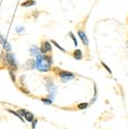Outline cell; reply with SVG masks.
Returning a JSON list of instances; mask_svg holds the SVG:
<instances>
[{"label":"cell","mask_w":128,"mask_h":129,"mask_svg":"<svg viewBox=\"0 0 128 129\" xmlns=\"http://www.w3.org/2000/svg\"><path fill=\"white\" fill-rule=\"evenodd\" d=\"M41 100H42V101L44 103V104H47V105H51V103H52L51 99H47V98H42V99H41Z\"/></svg>","instance_id":"9a60e30c"},{"label":"cell","mask_w":128,"mask_h":129,"mask_svg":"<svg viewBox=\"0 0 128 129\" xmlns=\"http://www.w3.org/2000/svg\"><path fill=\"white\" fill-rule=\"evenodd\" d=\"M51 57L46 54L40 53L36 56V69L41 72H47L51 70Z\"/></svg>","instance_id":"6da1fadb"},{"label":"cell","mask_w":128,"mask_h":129,"mask_svg":"<svg viewBox=\"0 0 128 129\" xmlns=\"http://www.w3.org/2000/svg\"><path fill=\"white\" fill-rule=\"evenodd\" d=\"M4 48H5V50H6V51H11V50H12V48H11V45L9 44L8 42H6L5 43H4Z\"/></svg>","instance_id":"5bb4252c"},{"label":"cell","mask_w":128,"mask_h":129,"mask_svg":"<svg viewBox=\"0 0 128 129\" xmlns=\"http://www.w3.org/2000/svg\"><path fill=\"white\" fill-rule=\"evenodd\" d=\"M100 63H101V65H102V66L104 67L105 69H107V71H108V73H109V74H112V70H111V69H109V67L107 66V64H106V63H105L104 61H103V60H101V61H100Z\"/></svg>","instance_id":"e0dca14e"},{"label":"cell","mask_w":128,"mask_h":129,"mask_svg":"<svg viewBox=\"0 0 128 129\" xmlns=\"http://www.w3.org/2000/svg\"><path fill=\"white\" fill-rule=\"evenodd\" d=\"M6 111H7V112H9V113H11V114L15 115V117H17L18 118L20 119V120L23 121V122H24V118H23V117H21V116H20V115L18 114V113H17V112H16V111H14V110H12V109H10V108H6Z\"/></svg>","instance_id":"30bf717a"},{"label":"cell","mask_w":128,"mask_h":129,"mask_svg":"<svg viewBox=\"0 0 128 129\" xmlns=\"http://www.w3.org/2000/svg\"><path fill=\"white\" fill-rule=\"evenodd\" d=\"M15 32H16L17 33H23V32H24V27H23V26L16 27V28H15Z\"/></svg>","instance_id":"ac0fdd59"},{"label":"cell","mask_w":128,"mask_h":129,"mask_svg":"<svg viewBox=\"0 0 128 129\" xmlns=\"http://www.w3.org/2000/svg\"><path fill=\"white\" fill-rule=\"evenodd\" d=\"M68 34H69V37H70V38L72 39V41L74 42V45L76 46V47H77V46H78V42H77V39H76V37H75V35H74V33H72V32H69Z\"/></svg>","instance_id":"4fadbf2b"},{"label":"cell","mask_w":128,"mask_h":129,"mask_svg":"<svg viewBox=\"0 0 128 129\" xmlns=\"http://www.w3.org/2000/svg\"><path fill=\"white\" fill-rule=\"evenodd\" d=\"M53 69L57 70L56 74L60 77L61 81H63V82H67V81H69V80H71V79H73L75 78V75L72 72L62 70V69H59V68H57V67H55Z\"/></svg>","instance_id":"7a4b0ae2"},{"label":"cell","mask_w":128,"mask_h":129,"mask_svg":"<svg viewBox=\"0 0 128 129\" xmlns=\"http://www.w3.org/2000/svg\"><path fill=\"white\" fill-rule=\"evenodd\" d=\"M8 71H9V75H10V77H11V79H12V81L15 84V83H16V79H15V72L11 71V70H8Z\"/></svg>","instance_id":"2e32d148"},{"label":"cell","mask_w":128,"mask_h":129,"mask_svg":"<svg viewBox=\"0 0 128 129\" xmlns=\"http://www.w3.org/2000/svg\"><path fill=\"white\" fill-rule=\"evenodd\" d=\"M78 35L79 37V39L81 40V42L83 43V45L85 47H89V39L87 37V34L86 33L82 30H78Z\"/></svg>","instance_id":"3957f363"},{"label":"cell","mask_w":128,"mask_h":129,"mask_svg":"<svg viewBox=\"0 0 128 129\" xmlns=\"http://www.w3.org/2000/svg\"><path fill=\"white\" fill-rule=\"evenodd\" d=\"M18 113V114L20 115V116H21V117H24V114H25V110H24V109H23V108H20V109H17V111H16Z\"/></svg>","instance_id":"d6986e66"},{"label":"cell","mask_w":128,"mask_h":129,"mask_svg":"<svg viewBox=\"0 0 128 129\" xmlns=\"http://www.w3.org/2000/svg\"><path fill=\"white\" fill-rule=\"evenodd\" d=\"M30 51H31V54L33 55V56H35V57L37 56V55L40 54V50H39V48L36 46V45H33V46L31 47Z\"/></svg>","instance_id":"9c48e42d"},{"label":"cell","mask_w":128,"mask_h":129,"mask_svg":"<svg viewBox=\"0 0 128 129\" xmlns=\"http://www.w3.org/2000/svg\"><path fill=\"white\" fill-rule=\"evenodd\" d=\"M24 117L26 121H28V122H32V121L34 119V115L30 111H26L25 112V114H24Z\"/></svg>","instance_id":"52a82bcc"},{"label":"cell","mask_w":128,"mask_h":129,"mask_svg":"<svg viewBox=\"0 0 128 129\" xmlns=\"http://www.w3.org/2000/svg\"><path fill=\"white\" fill-rule=\"evenodd\" d=\"M19 89L21 90L22 92H24V94H27V95H28V94H30V92H29V90H27L26 89H25V88H24V87H20V88H19Z\"/></svg>","instance_id":"ffe728a7"},{"label":"cell","mask_w":128,"mask_h":129,"mask_svg":"<svg viewBox=\"0 0 128 129\" xmlns=\"http://www.w3.org/2000/svg\"><path fill=\"white\" fill-rule=\"evenodd\" d=\"M127 44H128V42H127Z\"/></svg>","instance_id":"7402d4cb"},{"label":"cell","mask_w":128,"mask_h":129,"mask_svg":"<svg viewBox=\"0 0 128 129\" xmlns=\"http://www.w3.org/2000/svg\"><path fill=\"white\" fill-rule=\"evenodd\" d=\"M51 52L52 51V49H51V44L50 43V42H42V45H41V49H40V52L42 54H46L47 52Z\"/></svg>","instance_id":"277c9868"},{"label":"cell","mask_w":128,"mask_h":129,"mask_svg":"<svg viewBox=\"0 0 128 129\" xmlns=\"http://www.w3.org/2000/svg\"><path fill=\"white\" fill-rule=\"evenodd\" d=\"M72 57L74 58L75 60H82V57H83V54H82V51L79 49H76L73 52H72Z\"/></svg>","instance_id":"8992f818"},{"label":"cell","mask_w":128,"mask_h":129,"mask_svg":"<svg viewBox=\"0 0 128 129\" xmlns=\"http://www.w3.org/2000/svg\"><path fill=\"white\" fill-rule=\"evenodd\" d=\"M36 67V62L34 59H29L24 64V68L25 69H33Z\"/></svg>","instance_id":"5b68a950"},{"label":"cell","mask_w":128,"mask_h":129,"mask_svg":"<svg viewBox=\"0 0 128 129\" xmlns=\"http://www.w3.org/2000/svg\"><path fill=\"white\" fill-rule=\"evenodd\" d=\"M88 107H89V103H87V102L79 103V104L77 106L78 109H79V110H84V109H86Z\"/></svg>","instance_id":"8fae6325"},{"label":"cell","mask_w":128,"mask_h":129,"mask_svg":"<svg viewBox=\"0 0 128 129\" xmlns=\"http://www.w3.org/2000/svg\"><path fill=\"white\" fill-rule=\"evenodd\" d=\"M36 5V2L34 0H26L24 1V3L21 4V6L23 7H28V6H35Z\"/></svg>","instance_id":"ba28073f"},{"label":"cell","mask_w":128,"mask_h":129,"mask_svg":"<svg viewBox=\"0 0 128 129\" xmlns=\"http://www.w3.org/2000/svg\"><path fill=\"white\" fill-rule=\"evenodd\" d=\"M51 43H53L54 46H55V47H57V48H58V49H60V51H63V52H67L65 49L62 48V47H61V46H60V45L59 44V43H58V42H55L54 40H51Z\"/></svg>","instance_id":"7c38bea8"},{"label":"cell","mask_w":128,"mask_h":129,"mask_svg":"<svg viewBox=\"0 0 128 129\" xmlns=\"http://www.w3.org/2000/svg\"><path fill=\"white\" fill-rule=\"evenodd\" d=\"M37 122H38V119H37V118H35V119H33V120L32 121V129H35Z\"/></svg>","instance_id":"44dd1931"}]
</instances>
